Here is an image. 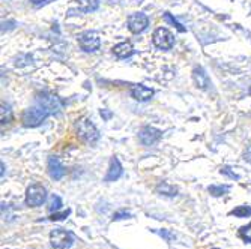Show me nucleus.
Here are the masks:
<instances>
[{
	"instance_id": "1",
	"label": "nucleus",
	"mask_w": 251,
	"mask_h": 249,
	"mask_svg": "<svg viewBox=\"0 0 251 249\" xmlns=\"http://www.w3.org/2000/svg\"><path fill=\"white\" fill-rule=\"evenodd\" d=\"M49 116H51L50 113L41 104L36 102V105L25 110V113H23V116H21V122H23V126H26V128H36Z\"/></svg>"
},
{
	"instance_id": "2",
	"label": "nucleus",
	"mask_w": 251,
	"mask_h": 249,
	"mask_svg": "<svg viewBox=\"0 0 251 249\" xmlns=\"http://www.w3.org/2000/svg\"><path fill=\"white\" fill-rule=\"evenodd\" d=\"M75 132L78 135V138L86 144H95L100 140V132L97 126L86 117L75 122Z\"/></svg>"
},
{
	"instance_id": "3",
	"label": "nucleus",
	"mask_w": 251,
	"mask_h": 249,
	"mask_svg": "<svg viewBox=\"0 0 251 249\" xmlns=\"http://www.w3.org/2000/svg\"><path fill=\"white\" fill-rule=\"evenodd\" d=\"M47 198V189L39 183H33L27 188L26 192V204L29 207H38Z\"/></svg>"
},
{
	"instance_id": "4",
	"label": "nucleus",
	"mask_w": 251,
	"mask_h": 249,
	"mask_svg": "<svg viewBox=\"0 0 251 249\" xmlns=\"http://www.w3.org/2000/svg\"><path fill=\"white\" fill-rule=\"evenodd\" d=\"M78 45L86 53H95L101 47V39L94 32H84L78 36Z\"/></svg>"
},
{
	"instance_id": "5",
	"label": "nucleus",
	"mask_w": 251,
	"mask_h": 249,
	"mask_svg": "<svg viewBox=\"0 0 251 249\" xmlns=\"http://www.w3.org/2000/svg\"><path fill=\"white\" fill-rule=\"evenodd\" d=\"M36 102L41 104L45 110H47V111L50 113L51 116H53V114H59V111H60V108H62L60 99H59L56 95L49 93V92H42V93H39L38 98H36Z\"/></svg>"
},
{
	"instance_id": "6",
	"label": "nucleus",
	"mask_w": 251,
	"mask_h": 249,
	"mask_svg": "<svg viewBox=\"0 0 251 249\" xmlns=\"http://www.w3.org/2000/svg\"><path fill=\"white\" fill-rule=\"evenodd\" d=\"M152 41L155 44V47L159 50H170L175 44V38H173L172 32L167 29H163V27H159L153 32Z\"/></svg>"
},
{
	"instance_id": "7",
	"label": "nucleus",
	"mask_w": 251,
	"mask_h": 249,
	"mask_svg": "<svg viewBox=\"0 0 251 249\" xmlns=\"http://www.w3.org/2000/svg\"><path fill=\"white\" fill-rule=\"evenodd\" d=\"M148 26H149V18L143 12H134L128 17V29L134 35L145 32Z\"/></svg>"
},
{
	"instance_id": "8",
	"label": "nucleus",
	"mask_w": 251,
	"mask_h": 249,
	"mask_svg": "<svg viewBox=\"0 0 251 249\" xmlns=\"http://www.w3.org/2000/svg\"><path fill=\"white\" fill-rule=\"evenodd\" d=\"M50 242L54 249H66L73 245L74 239L71 233H68L66 230H62V228H57L50 233Z\"/></svg>"
},
{
	"instance_id": "9",
	"label": "nucleus",
	"mask_w": 251,
	"mask_h": 249,
	"mask_svg": "<svg viewBox=\"0 0 251 249\" xmlns=\"http://www.w3.org/2000/svg\"><path fill=\"white\" fill-rule=\"evenodd\" d=\"M163 137V132L153 126H143L139 132V140L143 146H153Z\"/></svg>"
},
{
	"instance_id": "10",
	"label": "nucleus",
	"mask_w": 251,
	"mask_h": 249,
	"mask_svg": "<svg viewBox=\"0 0 251 249\" xmlns=\"http://www.w3.org/2000/svg\"><path fill=\"white\" fill-rule=\"evenodd\" d=\"M193 80L196 83V86L201 90H209L212 83H211V78L209 75L206 74V71L203 69L201 66H196L194 71H193Z\"/></svg>"
},
{
	"instance_id": "11",
	"label": "nucleus",
	"mask_w": 251,
	"mask_h": 249,
	"mask_svg": "<svg viewBox=\"0 0 251 249\" xmlns=\"http://www.w3.org/2000/svg\"><path fill=\"white\" fill-rule=\"evenodd\" d=\"M49 174L53 180H60L65 176V167L62 165L59 156H50L47 162Z\"/></svg>"
},
{
	"instance_id": "12",
	"label": "nucleus",
	"mask_w": 251,
	"mask_h": 249,
	"mask_svg": "<svg viewBox=\"0 0 251 249\" xmlns=\"http://www.w3.org/2000/svg\"><path fill=\"white\" fill-rule=\"evenodd\" d=\"M153 93H155V92H153L152 89H149V87H146V86H143V84H135V86H132V89H131V96H132L135 101H139V102H146V101L152 99Z\"/></svg>"
},
{
	"instance_id": "13",
	"label": "nucleus",
	"mask_w": 251,
	"mask_h": 249,
	"mask_svg": "<svg viewBox=\"0 0 251 249\" xmlns=\"http://www.w3.org/2000/svg\"><path fill=\"white\" fill-rule=\"evenodd\" d=\"M122 173H124V170H122V165H121L119 159L116 156H113L111 161H110L107 176L104 177V182H115V180H118L122 176Z\"/></svg>"
},
{
	"instance_id": "14",
	"label": "nucleus",
	"mask_w": 251,
	"mask_h": 249,
	"mask_svg": "<svg viewBox=\"0 0 251 249\" xmlns=\"http://www.w3.org/2000/svg\"><path fill=\"white\" fill-rule=\"evenodd\" d=\"M113 53H115V56H118L121 59H126V57L132 56L134 47H132L131 42H119V44L115 45V47H113Z\"/></svg>"
},
{
	"instance_id": "15",
	"label": "nucleus",
	"mask_w": 251,
	"mask_h": 249,
	"mask_svg": "<svg viewBox=\"0 0 251 249\" xmlns=\"http://www.w3.org/2000/svg\"><path fill=\"white\" fill-rule=\"evenodd\" d=\"M156 194L159 195H164V197H176L177 195V188L170 185L169 182H161V183H158V186L155 188Z\"/></svg>"
},
{
	"instance_id": "16",
	"label": "nucleus",
	"mask_w": 251,
	"mask_h": 249,
	"mask_svg": "<svg viewBox=\"0 0 251 249\" xmlns=\"http://www.w3.org/2000/svg\"><path fill=\"white\" fill-rule=\"evenodd\" d=\"M77 3L83 12H94L98 9V0H77Z\"/></svg>"
},
{
	"instance_id": "17",
	"label": "nucleus",
	"mask_w": 251,
	"mask_h": 249,
	"mask_svg": "<svg viewBox=\"0 0 251 249\" xmlns=\"http://www.w3.org/2000/svg\"><path fill=\"white\" fill-rule=\"evenodd\" d=\"M0 119H2V125H8L12 122V110L11 105L8 104H2V111H0Z\"/></svg>"
},
{
	"instance_id": "18",
	"label": "nucleus",
	"mask_w": 251,
	"mask_h": 249,
	"mask_svg": "<svg viewBox=\"0 0 251 249\" xmlns=\"http://www.w3.org/2000/svg\"><path fill=\"white\" fill-rule=\"evenodd\" d=\"M208 191L214 195V197H221V195H224V194H227L230 191V186H227V185H212V186H209L208 188Z\"/></svg>"
},
{
	"instance_id": "19",
	"label": "nucleus",
	"mask_w": 251,
	"mask_h": 249,
	"mask_svg": "<svg viewBox=\"0 0 251 249\" xmlns=\"http://www.w3.org/2000/svg\"><path fill=\"white\" fill-rule=\"evenodd\" d=\"M230 215H233L236 218H248V216H251V207H248V206H238L236 209H233L230 212Z\"/></svg>"
},
{
	"instance_id": "20",
	"label": "nucleus",
	"mask_w": 251,
	"mask_h": 249,
	"mask_svg": "<svg viewBox=\"0 0 251 249\" xmlns=\"http://www.w3.org/2000/svg\"><path fill=\"white\" fill-rule=\"evenodd\" d=\"M62 207V198L59 195H51L50 203H49V212L54 213Z\"/></svg>"
},
{
	"instance_id": "21",
	"label": "nucleus",
	"mask_w": 251,
	"mask_h": 249,
	"mask_svg": "<svg viewBox=\"0 0 251 249\" xmlns=\"http://www.w3.org/2000/svg\"><path fill=\"white\" fill-rule=\"evenodd\" d=\"M164 20H166L167 23H170L172 26H175V27H176V29H177L180 33H184V32L187 30V29H185L184 26H182L180 23H179V21H177V20H176V18H175V17H173L170 12H166V14H164Z\"/></svg>"
},
{
	"instance_id": "22",
	"label": "nucleus",
	"mask_w": 251,
	"mask_h": 249,
	"mask_svg": "<svg viewBox=\"0 0 251 249\" xmlns=\"http://www.w3.org/2000/svg\"><path fill=\"white\" fill-rule=\"evenodd\" d=\"M239 236H241L242 240L251 243V222L248 225H244V227L239 230Z\"/></svg>"
},
{
	"instance_id": "23",
	"label": "nucleus",
	"mask_w": 251,
	"mask_h": 249,
	"mask_svg": "<svg viewBox=\"0 0 251 249\" xmlns=\"http://www.w3.org/2000/svg\"><path fill=\"white\" fill-rule=\"evenodd\" d=\"M70 215H71V210H70V209H66V210H63V212H54V213H51L49 219H50V221H63V219H66Z\"/></svg>"
},
{
	"instance_id": "24",
	"label": "nucleus",
	"mask_w": 251,
	"mask_h": 249,
	"mask_svg": "<svg viewBox=\"0 0 251 249\" xmlns=\"http://www.w3.org/2000/svg\"><path fill=\"white\" fill-rule=\"evenodd\" d=\"M220 173H221V174H224V176H229V177H230V179H233V180H239V179H241V176H239V174H236L235 171H232V168H230V167H221Z\"/></svg>"
},
{
	"instance_id": "25",
	"label": "nucleus",
	"mask_w": 251,
	"mask_h": 249,
	"mask_svg": "<svg viewBox=\"0 0 251 249\" xmlns=\"http://www.w3.org/2000/svg\"><path fill=\"white\" fill-rule=\"evenodd\" d=\"M132 215L126 210H121V212H116L115 215H113V221H119V219H126V218H131Z\"/></svg>"
},
{
	"instance_id": "26",
	"label": "nucleus",
	"mask_w": 251,
	"mask_h": 249,
	"mask_svg": "<svg viewBox=\"0 0 251 249\" xmlns=\"http://www.w3.org/2000/svg\"><path fill=\"white\" fill-rule=\"evenodd\" d=\"M242 158H244V161H245V162L251 164V144H248V146L245 147V150H244V153H242Z\"/></svg>"
},
{
	"instance_id": "27",
	"label": "nucleus",
	"mask_w": 251,
	"mask_h": 249,
	"mask_svg": "<svg viewBox=\"0 0 251 249\" xmlns=\"http://www.w3.org/2000/svg\"><path fill=\"white\" fill-rule=\"evenodd\" d=\"M100 114H101L102 119L108 120V119L111 117V111H108V110H101V111H100Z\"/></svg>"
},
{
	"instance_id": "28",
	"label": "nucleus",
	"mask_w": 251,
	"mask_h": 249,
	"mask_svg": "<svg viewBox=\"0 0 251 249\" xmlns=\"http://www.w3.org/2000/svg\"><path fill=\"white\" fill-rule=\"evenodd\" d=\"M47 2H49V0H30V3L35 5V6H41V5L47 3Z\"/></svg>"
},
{
	"instance_id": "29",
	"label": "nucleus",
	"mask_w": 251,
	"mask_h": 249,
	"mask_svg": "<svg viewBox=\"0 0 251 249\" xmlns=\"http://www.w3.org/2000/svg\"><path fill=\"white\" fill-rule=\"evenodd\" d=\"M159 234H161V236H164V237H166L167 240H172V239L175 237V236H172V234H169V233H166V231H161V233H159Z\"/></svg>"
},
{
	"instance_id": "30",
	"label": "nucleus",
	"mask_w": 251,
	"mask_h": 249,
	"mask_svg": "<svg viewBox=\"0 0 251 249\" xmlns=\"http://www.w3.org/2000/svg\"><path fill=\"white\" fill-rule=\"evenodd\" d=\"M2 177H5V164L2 162Z\"/></svg>"
},
{
	"instance_id": "31",
	"label": "nucleus",
	"mask_w": 251,
	"mask_h": 249,
	"mask_svg": "<svg viewBox=\"0 0 251 249\" xmlns=\"http://www.w3.org/2000/svg\"><path fill=\"white\" fill-rule=\"evenodd\" d=\"M248 93H250V95H251V87H250V89H248Z\"/></svg>"
},
{
	"instance_id": "32",
	"label": "nucleus",
	"mask_w": 251,
	"mask_h": 249,
	"mask_svg": "<svg viewBox=\"0 0 251 249\" xmlns=\"http://www.w3.org/2000/svg\"><path fill=\"white\" fill-rule=\"evenodd\" d=\"M214 249H218V248H214Z\"/></svg>"
}]
</instances>
